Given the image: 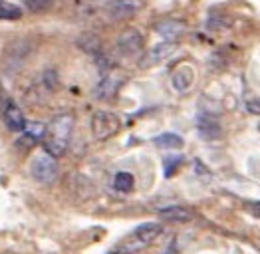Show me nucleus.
<instances>
[{
    "mask_svg": "<svg viewBox=\"0 0 260 254\" xmlns=\"http://www.w3.org/2000/svg\"><path fill=\"white\" fill-rule=\"evenodd\" d=\"M143 48V36L139 30H125L119 38H117V50L123 56H135L139 50Z\"/></svg>",
    "mask_w": 260,
    "mask_h": 254,
    "instance_id": "nucleus-5",
    "label": "nucleus"
},
{
    "mask_svg": "<svg viewBox=\"0 0 260 254\" xmlns=\"http://www.w3.org/2000/svg\"><path fill=\"white\" fill-rule=\"evenodd\" d=\"M197 129H199V135L203 139H218L222 135V127L218 123L217 119L209 113H201L199 119H197Z\"/></svg>",
    "mask_w": 260,
    "mask_h": 254,
    "instance_id": "nucleus-8",
    "label": "nucleus"
},
{
    "mask_svg": "<svg viewBox=\"0 0 260 254\" xmlns=\"http://www.w3.org/2000/svg\"><path fill=\"white\" fill-rule=\"evenodd\" d=\"M46 131H48V127L38 123V121H26V125H24V135H30L34 141L44 139L46 137Z\"/></svg>",
    "mask_w": 260,
    "mask_h": 254,
    "instance_id": "nucleus-17",
    "label": "nucleus"
},
{
    "mask_svg": "<svg viewBox=\"0 0 260 254\" xmlns=\"http://www.w3.org/2000/svg\"><path fill=\"white\" fill-rule=\"evenodd\" d=\"M155 30L167 38V42H175V38H179L185 32V24L181 20H163L155 26Z\"/></svg>",
    "mask_w": 260,
    "mask_h": 254,
    "instance_id": "nucleus-11",
    "label": "nucleus"
},
{
    "mask_svg": "<svg viewBox=\"0 0 260 254\" xmlns=\"http://www.w3.org/2000/svg\"><path fill=\"white\" fill-rule=\"evenodd\" d=\"M42 80H44V84H46V87H48V89H54V87L58 85V76H56L52 70H48V72L44 74Z\"/></svg>",
    "mask_w": 260,
    "mask_h": 254,
    "instance_id": "nucleus-21",
    "label": "nucleus"
},
{
    "mask_svg": "<svg viewBox=\"0 0 260 254\" xmlns=\"http://www.w3.org/2000/svg\"><path fill=\"white\" fill-rule=\"evenodd\" d=\"M165 254H179V246H177V242H175V240L169 244V248L165 250Z\"/></svg>",
    "mask_w": 260,
    "mask_h": 254,
    "instance_id": "nucleus-24",
    "label": "nucleus"
},
{
    "mask_svg": "<svg viewBox=\"0 0 260 254\" xmlns=\"http://www.w3.org/2000/svg\"><path fill=\"white\" fill-rule=\"evenodd\" d=\"M252 211H256V214H260V205L256 203V205H252Z\"/></svg>",
    "mask_w": 260,
    "mask_h": 254,
    "instance_id": "nucleus-25",
    "label": "nucleus"
},
{
    "mask_svg": "<svg viewBox=\"0 0 260 254\" xmlns=\"http://www.w3.org/2000/svg\"><path fill=\"white\" fill-rule=\"evenodd\" d=\"M30 171H32V177H34L38 183H44V185L52 183V181L58 177V165H56L54 157H50L48 153L34 157Z\"/></svg>",
    "mask_w": 260,
    "mask_h": 254,
    "instance_id": "nucleus-4",
    "label": "nucleus"
},
{
    "mask_svg": "<svg viewBox=\"0 0 260 254\" xmlns=\"http://www.w3.org/2000/svg\"><path fill=\"white\" fill-rule=\"evenodd\" d=\"M159 214L165 218V220H171V223H187L193 218V214L183 209V207H167V209H161Z\"/></svg>",
    "mask_w": 260,
    "mask_h": 254,
    "instance_id": "nucleus-13",
    "label": "nucleus"
},
{
    "mask_svg": "<svg viewBox=\"0 0 260 254\" xmlns=\"http://www.w3.org/2000/svg\"><path fill=\"white\" fill-rule=\"evenodd\" d=\"M133 185H135V179H133V175L127 173V171L117 173L115 179H113V187L119 190V193H129V190H133Z\"/></svg>",
    "mask_w": 260,
    "mask_h": 254,
    "instance_id": "nucleus-16",
    "label": "nucleus"
},
{
    "mask_svg": "<svg viewBox=\"0 0 260 254\" xmlns=\"http://www.w3.org/2000/svg\"><path fill=\"white\" fill-rule=\"evenodd\" d=\"M193 84H195V70L189 64L179 66L173 72V76H171V85H173L175 91H179V93L189 91L193 87Z\"/></svg>",
    "mask_w": 260,
    "mask_h": 254,
    "instance_id": "nucleus-7",
    "label": "nucleus"
},
{
    "mask_svg": "<svg viewBox=\"0 0 260 254\" xmlns=\"http://www.w3.org/2000/svg\"><path fill=\"white\" fill-rule=\"evenodd\" d=\"M246 109H248L250 113H254V115H260V100H250V102H246Z\"/></svg>",
    "mask_w": 260,
    "mask_h": 254,
    "instance_id": "nucleus-22",
    "label": "nucleus"
},
{
    "mask_svg": "<svg viewBox=\"0 0 260 254\" xmlns=\"http://www.w3.org/2000/svg\"><path fill=\"white\" fill-rule=\"evenodd\" d=\"M163 233V227L157 223H145L141 227H137L133 233L125 238V242L121 244V254H133L137 250H143L145 246H149L153 240Z\"/></svg>",
    "mask_w": 260,
    "mask_h": 254,
    "instance_id": "nucleus-2",
    "label": "nucleus"
},
{
    "mask_svg": "<svg viewBox=\"0 0 260 254\" xmlns=\"http://www.w3.org/2000/svg\"><path fill=\"white\" fill-rule=\"evenodd\" d=\"M175 50H177V44L175 42H161L157 44L153 50H149L147 54H145V58L141 60V66L143 68H149V66H155V64H161L165 62V60H169L171 56L175 54Z\"/></svg>",
    "mask_w": 260,
    "mask_h": 254,
    "instance_id": "nucleus-6",
    "label": "nucleus"
},
{
    "mask_svg": "<svg viewBox=\"0 0 260 254\" xmlns=\"http://www.w3.org/2000/svg\"><path fill=\"white\" fill-rule=\"evenodd\" d=\"M121 127V121L115 113L111 111H95L93 117H91V131H93V137L104 141L113 137Z\"/></svg>",
    "mask_w": 260,
    "mask_h": 254,
    "instance_id": "nucleus-3",
    "label": "nucleus"
},
{
    "mask_svg": "<svg viewBox=\"0 0 260 254\" xmlns=\"http://www.w3.org/2000/svg\"><path fill=\"white\" fill-rule=\"evenodd\" d=\"M181 161H183V157H169V159H165V177H171L175 169L181 165Z\"/></svg>",
    "mask_w": 260,
    "mask_h": 254,
    "instance_id": "nucleus-20",
    "label": "nucleus"
},
{
    "mask_svg": "<svg viewBox=\"0 0 260 254\" xmlns=\"http://www.w3.org/2000/svg\"><path fill=\"white\" fill-rule=\"evenodd\" d=\"M111 254H121V252H111Z\"/></svg>",
    "mask_w": 260,
    "mask_h": 254,
    "instance_id": "nucleus-26",
    "label": "nucleus"
},
{
    "mask_svg": "<svg viewBox=\"0 0 260 254\" xmlns=\"http://www.w3.org/2000/svg\"><path fill=\"white\" fill-rule=\"evenodd\" d=\"M141 8V0H111L109 12L113 18H127L133 16Z\"/></svg>",
    "mask_w": 260,
    "mask_h": 254,
    "instance_id": "nucleus-9",
    "label": "nucleus"
},
{
    "mask_svg": "<svg viewBox=\"0 0 260 254\" xmlns=\"http://www.w3.org/2000/svg\"><path fill=\"white\" fill-rule=\"evenodd\" d=\"M22 16V8L14 2L0 0V20H18Z\"/></svg>",
    "mask_w": 260,
    "mask_h": 254,
    "instance_id": "nucleus-15",
    "label": "nucleus"
},
{
    "mask_svg": "<svg viewBox=\"0 0 260 254\" xmlns=\"http://www.w3.org/2000/svg\"><path fill=\"white\" fill-rule=\"evenodd\" d=\"M72 129H74V115L72 113H58L50 121L46 137H44V147H46V153L50 157H62L64 155L70 135H72Z\"/></svg>",
    "mask_w": 260,
    "mask_h": 254,
    "instance_id": "nucleus-1",
    "label": "nucleus"
},
{
    "mask_svg": "<svg viewBox=\"0 0 260 254\" xmlns=\"http://www.w3.org/2000/svg\"><path fill=\"white\" fill-rule=\"evenodd\" d=\"M78 46L86 52V54H93V56H100V50H102V42L95 34L91 32H84L80 38H78Z\"/></svg>",
    "mask_w": 260,
    "mask_h": 254,
    "instance_id": "nucleus-12",
    "label": "nucleus"
},
{
    "mask_svg": "<svg viewBox=\"0 0 260 254\" xmlns=\"http://www.w3.org/2000/svg\"><path fill=\"white\" fill-rule=\"evenodd\" d=\"M153 143L161 149H171V151H177V149L183 147V139L177 135V133H161L153 139Z\"/></svg>",
    "mask_w": 260,
    "mask_h": 254,
    "instance_id": "nucleus-14",
    "label": "nucleus"
},
{
    "mask_svg": "<svg viewBox=\"0 0 260 254\" xmlns=\"http://www.w3.org/2000/svg\"><path fill=\"white\" fill-rule=\"evenodd\" d=\"M34 143H36V141H34V139L30 137V135H24L22 139H18V143H16V145H18V147H26V149H30V147H32V145H34Z\"/></svg>",
    "mask_w": 260,
    "mask_h": 254,
    "instance_id": "nucleus-23",
    "label": "nucleus"
},
{
    "mask_svg": "<svg viewBox=\"0 0 260 254\" xmlns=\"http://www.w3.org/2000/svg\"><path fill=\"white\" fill-rule=\"evenodd\" d=\"M115 91H117V82H115L113 78H106L102 84L98 85V89H95V93H98V98H100V100L111 98Z\"/></svg>",
    "mask_w": 260,
    "mask_h": 254,
    "instance_id": "nucleus-18",
    "label": "nucleus"
},
{
    "mask_svg": "<svg viewBox=\"0 0 260 254\" xmlns=\"http://www.w3.org/2000/svg\"><path fill=\"white\" fill-rule=\"evenodd\" d=\"M4 123L10 131H24V125H26L24 113L14 102H8L4 107Z\"/></svg>",
    "mask_w": 260,
    "mask_h": 254,
    "instance_id": "nucleus-10",
    "label": "nucleus"
},
{
    "mask_svg": "<svg viewBox=\"0 0 260 254\" xmlns=\"http://www.w3.org/2000/svg\"><path fill=\"white\" fill-rule=\"evenodd\" d=\"M258 129H260V123H258Z\"/></svg>",
    "mask_w": 260,
    "mask_h": 254,
    "instance_id": "nucleus-27",
    "label": "nucleus"
},
{
    "mask_svg": "<svg viewBox=\"0 0 260 254\" xmlns=\"http://www.w3.org/2000/svg\"><path fill=\"white\" fill-rule=\"evenodd\" d=\"M22 2L26 4V8H28V10H32V12H40V10L50 8L54 0H22Z\"/></svg>",
    "mask_w": 260,
    "mask_h": 254,
    "instance_id": "nucleus-19",
    "label": "nucleus"
}]
</instances>
